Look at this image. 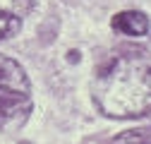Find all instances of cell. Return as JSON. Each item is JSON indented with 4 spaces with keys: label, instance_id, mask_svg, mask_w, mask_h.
I'll return each mask as SVG.
<instances>
[{
    "label": "cell",
    "instance_id": "obj_1",
    "mask_svg": "<svg viewBox=\"0 0 151 144\" xmlns=\"http://www.w3.org/2000/svg\"><path fill=\"white\" fill-rule=\"evenodd\" d=\"M93 99L103 115L137 118L151 111V53L120 48L96 67Z\"/></svg>",
    "mask_w": 151,
    "mask_h": 144
},
{
    "label": "cell",
    "instance_id": "obj_2",
    "mask_svg": "<svg viewBox=\"0 0 151 144\" xmlns=\"http://www.w3.org/2000/svg\"><path fill=\"white\" fill-rule=\"evenodd\" d=\"M31 108V86L27 72L12 58L0 55V125L22 122Z\"/></svg>",
    "mask_w": 151,
    "mask_h": 144
},
{
    "label": "cell",
    "instance_id": "obj_3",
    "mask_svg": "<svg viewBox=\"0 0 151 144\" xmlns=\"http://www.w3.org/2000/svg\"><path fill=\"white\" fill-rule=\"evenodd\" d=\"M113 29L120 31V34H127V36H144L149 31V19L144 12H137V10H125V12H118L115 17L110 19Z\"/></svg>",
    "mask_w": 151,
    "mask_h": 144
},
{
    "label": "cell",
    "instance_id": "obj_4",
    "mask_svg": "<svg viewBox=\"0 0 151 144\" xmlns=\"http://www.w3.org/2000/svg\"><path fill=\"white\" fill-rule=\"evenodd\" d=\"M22 29V17L0 10V39H10Z\"/></svg>",
    "mask_w": 151,
    "mask_h": 144
},
{
    "label": "cell",
    "instance_id": "obj_5",
    "mask_svg": "<svg viewBox=\"0 0 151 144\" xmlns=\"http://www.w3.org/2000/svg\"><path fill=\"white\" fill-rule=\"evenodd\" d=\"M149 142L151 135H146V130H127L110 139V144H149Z\"/></svg>",
    "mask_w": 151,
    "mask_h": 144
},
{
    "label": "cell",
    "instance_id": "obj_6",
    "mask_svg": "<svg viewBox=\"0 0 151 144\" xmlns=\"http://www.w3.org/2000/svg\"><path fill=\"white\" fill-rule=\"evenodd\" d=\"M31 7V0H0V10H5L10 14H17V17H24Z\"/></svg>",
    "mask_w": 151,
    "mask_h": 144
},
{
    "label": "cell",
    "instance_id": "obj_7",
    "mask_svg": "<svg viewBox=\"0 0 151 144\" xmlns=\"http://www.w3.org/2000/svg\"><path fill=\"white\" fill-rule=\"evenodd\" d=\"M22 144H29V142H22Z\"/></svg>",
    "mask_w": 151,
    "mask_h": 144
}]
</instances>
